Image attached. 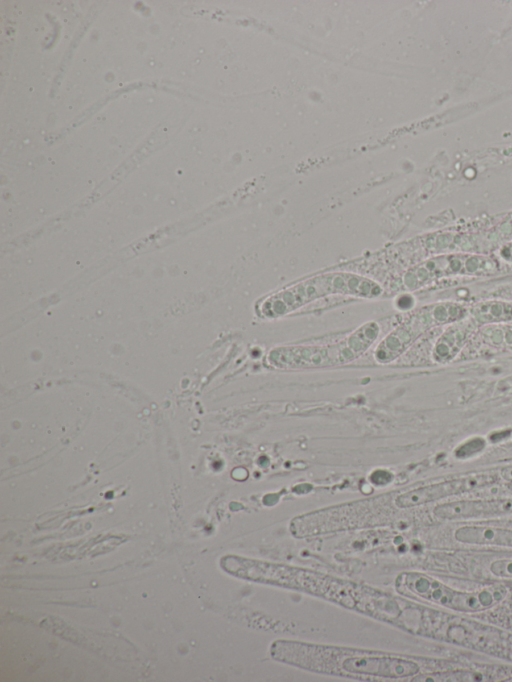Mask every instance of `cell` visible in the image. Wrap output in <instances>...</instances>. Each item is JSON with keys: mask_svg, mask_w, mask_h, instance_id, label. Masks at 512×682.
I'll return each instance as SVG.
<instances>
[{"mask_svg": "<svg viewBox=\"0 0 512 682\" xmlns=\"http://www.w3.org/2000/svg\"><path fill=\"white\" fill-rule=\"evenodd\" d=\"M221 567L236 577L295 589L354 610L358 583L306 568L256 560L237 555L221 559Z\"/></svg>", "mask_w": 512, "mask_h": 682, "instance_id": "cell-2", "label": "cell"}, {"mask_svg": "<svg viewBox=\"0 0 512 682\" xmlns=\"http://www.w3.org/2000/svg\"><path fill=\"white\" fill-rule=\"evenodd\" d=\"M382 287L365 276L349 272H330L311 276L263 298L256 312L263 318H278L322 297L348 295L375 298Z\"/></svg>", "mask_w": 512, "mask_h": 682, "instance_id": "cell-3", "label": "cell"}, {"mask_svg": "<svg viewBox=\"0 0 512 682\" xmlns=\"http://www.w3.org/2000/svg\"><path fill=\"white\" fill-rule=\"evenodd\" d=\"M507 487H508V489L512 492V482H509V483L507 484Z\"/></svg>", "mask_w": 512, "mask_h": 682, "instance_id": "cell-17", "label": "cell"}, {"mask_svg": "<svg viewBox=\"0 0 512 682\" xmlns=\"http://www.w3.org/2000/svg\"><path fill=\"white\" fill-rule=\"evenodd\" d=\"M269 651L276 661L320 674L356 680H402L415 677L421 671L417 660L384 651L283 639L275 640Z\"/></svg>", "mask_w": 512, "mask_h": 682, "instance_id": "cell-1", "label": "cell"}, {"mask_svg": "<svg viewBox=\"0 0 512 682\" xmlns=\"http://www.w3.org/2000/svg\"><path fill=\"white\" fill-rule=\"evenodd\" d=\"M505 343L512 348V327L506 329L504 332Z\"/></svg>", "mask_w": 512, "mask_h": 682, "instance_id": "cell-15", "label": "cell"}, {"mask_svg": "<svg viewBox=\"0 0 512 682\" xmlns=\"http://www.w3.org/2000/svg\"><path fill=\"white\" fill-rule=\"evenodd\" d=\"M398 592L459 612L484 611L503 597L499 590L460 591L420 572H403L395 581Z\"/></svg>", "mask_w": 512, "mask_h": 682, "instance_id": "cell-5", "label": "cell"}, {"mask_svg": "<svg viewBox=\"0 0 512 682\" xmlns=\"http://www.w3.org/2000/svg\"><path fill=\"white\" fill-rule=\"evenodd\" d=\"M474 319L481 323H498L512 320V304L489 300L475 304L472 309Z\"/></svg>", "mask_w": 512, "mask_h": 682, "instance_id": "cell-12", "label": "cell"}, {"mask_svg": "<svg viewBox=\"0 0 512 682\" xmlns=\"http://www.w3.org/2000/svg\"><path fill=\"white\" fill-rule=\"evenodd\" d=\"M434 515L443 520H466L512 514V498L458 500L437 505Z\"/></svg>", "mask_w": 512, "mask_h": 682, "instance_id": "cell-9", "label": "cell"}, {"mask_svg": "<svg viewBox=\"0 0 512 682\" xmlns=\"http://www.w3.org/2000/svg\"><path fill=\"white\" fill-rule=\"evenodd\" d=\"M499 481L494 472H483L418 487L398 495L394 502L401 509L417 507L451 496L491 486Z\"/></svg>", "mask_w": 512, "mask_h": 682, "instance_id": "cell-8", "label": "cell"}, {"mask_svg": "<svg viewBox=\"0 0 512 682\" xmlns=\"http://www.w3.org/2000/svg\"><path fill=\"white\" fill-rule=\"evenodd\" d=\"M490 570L499 578L512 579V558L494 561L490 566Z\"/></svg>", "mask_w": 512, "mask_h": 682, "instance_id": "cell-13", "label": "cell"}, {"mask_svg": "<svg viewBox=\"0 0 512 682\" xmlns=\"http://www.w3.org/2000/svg\"><path fill=\"white\" fill-rule=\"evenodd\" d=\"M457 541L473 545H491L512 548V529L496 526L469 525L458 528Z\"/></svg>", "mask_w": 512, "mask_h": 682, "instance_id": "cell-10", "label": "cell"}, {"mask_svg": "<svg viewBox=\"0 0 512 682\" xmlns=\"http://www.w3.org/2000/svg\"><path fill=\"white\" fill-rule=\"evenodd\" d=\"M380 328L368 322L342 340L326 345H297L272 349L267 361L277 368H319L349 363L361 356L377 339Z\"/></svg>", "mask_w": 512, "mask_h": 682, "instance_id": "cell-4", "label": "cell"}, {"mask_svg": "<svg viewBox=\"0 0 512 682\" xmlns=\"http://www.w3.org/2000/svg\"><path fill=\"white\" fill-rule=\"evenodd\" d=\"M473 320L459 321L449 327L438 339L433 356L437 361L450 360L464 345L473 329Z\"/></svg>", "mask_w": 512, "mask_h": 682, "instance_id": "cell-11", "label": "cell"}, {"mask_svg": "<svg viewBox=\"0 0 512 682\" xmlns=\"http://www.w3.org/2000/svg\"><path fill=\"white\" fill-rule=\"evenodd\" d=\"M465 309L456 303L444 302L425 306L412 314L389 333L375 349L374 357L387 363L399 356L427 327L433 323L460 319Z\"/></svg>", "mask_w": 512, "mask_h": 682, "instance_id": "cell-7", "label": "cell"}, {"mask_svg": "<svg viewBox=\"0 0 512 682\" xmlns=\"http://www.w3.org/2000/svg\"><path fill=\"white\" fill-rule=\"evenodd\" d=\"M502 476L505 478L507 481L512 482V466L503 468L502 470Z\"/></svg>", "mask_w": 512, "mask_h": 682, "instance_id": "cell-16", "label": "cell"}, {"mask_svg": "<svg viewBox=\"0 0 512 682\" xmlns=\"http://www.w3.org/2000/svg\"><path fill=\"white\" fill-rule=\"evenodd\" d=\"M499 256L505 261L512 263V242H508L500 247Z\"/></svg>", "mask_w": 512, "mask_h": 682, "instance_id": "cell-14", "label": "cell"}, {"mask_svg": "<svg viewBox=\"0 0 512 682\" xmlns=\"http://www.w3.org/2000/svg\"><path fill=\"white\" fill-rule=\"evenodd\" d=\"M498 268V260L486 254L442 253L411 266L404 272L401 284L404 289L414 291L445 278L490 275Z\"/></svg>", "mask_w": 512, "mask_h": 682, "instance_id": "cell-6", "label": "cell"}]
</instances>
